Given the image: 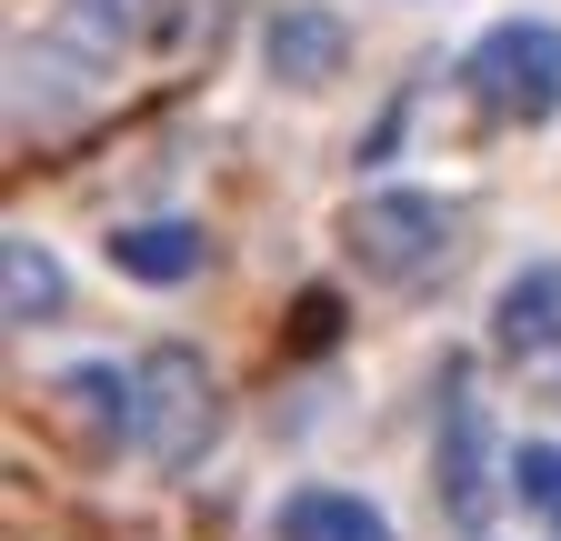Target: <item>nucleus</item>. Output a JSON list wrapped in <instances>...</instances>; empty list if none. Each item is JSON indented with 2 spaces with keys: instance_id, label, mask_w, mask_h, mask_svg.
Returning <instances> with one entry per match:
<instances>
[{
  "instance_id": "nucleus-12",
  "label": "nucleus",
  "mask_w": 561,
  "mask_h": 541,
  "mask_svg": "<svg viewBox=\"0 0 561 541\" xmlns=\"http://www.w3.org/2000/svg\"><path fill=\"white\" fill-rule=\"evenodd\" d=\"M331 331H341V301H331V291H301V321H291V342H301V352H321Z\"/></svg>"
},
{
  "instance_id": "nucleus-5",
  "label": "nucleus",
  "mask_w": 561,
  "mask_h": 541,
  "mask_svg": "<svg viewBox=\"0 0 561 541\" xmlns=\"http://www.w3.org/2000/svg\"><path fill=\"white\" fill-rule=\"evenodd\" d=\"M50 422H60L70 451H121V431H130V381L101 371V361L60 371V381H50Z\"/></svg>"
},
{
  "instance_id": "nucleus-6",
  "label": "nucleus",
  "mask_w": 561,
  "mask_h": 541,
  "mask_svg": "<svg viewBox=\"0 0 561 541\" xmlns=\"http://www.w3.org/2000/svg\"><path fill=\"white\" fill-rule=\"evenodd\" d=\"M261 60L280 81H301V91H321L341 60H351V31L331 21V11H301V0H280V11L261 21Z\"/></svg>"
},
{
  "instance_id": "nucleus-8",
  "label": "nucleus",
  "mask_w": 561,
  "mask_h": 541,
  "mask_svg": "<svg viewBox=\"0 0 561 541\" xmlns=\"http://www.w3.org/2000/svg\"><path fill=\"white\" fill-rule=\"evenodd\" d=\"M271 541H391V521L362 492H291L271 511Z\"/></svg>"
},
{
  "instance_id": "nucleus-7",
  "label": "nucleus",
  "mask_w": 561,
  "mask_h": 541,
  "mask_svg": "<svg viewBox=\"0 0 561 541\" xmlns=\"http://www.w3.org/2000/svg\"><path fill=\"white\" fill-rule=\"evenodd\" d=\"M491 342H502V352H522V361L561 342V270H551V261H541V270H512V281H502Z\"/></svg>"
},
{
  "instance_id": "nucleus-10",
  "label": "nucleus",
  "mask_w": 561,
  "mask_h": 541,
  "mask_svg": "<svg viewBox=\"0 0 561 541\" xmlns=\"http://www.w3.org/2000/svg\"><path fill=\"white\" fill-rule=\"evenodd\" d=\"M0 270H11V321H50V311H60V270H50L41 241H11V251H0Z\"/></svg>"
},
{
  "instance_id": "nucleus-13",
  "label": "nucleus",
  "mask_w": 561,
  "mask_h": 541,
  "mask_svg": "<svg viewBox=\"0 0 561 541\" xmlns=\"http://www.w3.org/2000/svg\"><path fill=\"white\" fill-rule=\"evenodd\" d=\"M551 541H561V511H551Z\"/></svg>"
},
{
  "instance_id": "nucleus-3",
  "label": "nucleus",
  "mask_w": 561,
  "mask_h": 541,
  "mask_svg": "<svg viewBox=\"0 0 561 541\" xmlns=\"http://www.w3.org/2000/svg\"><path fill=\"white\" fill-rule=\"evenodd\" d=\"M471 91L502 120H551L561 111V31L551 21H502L471 50Z\"/></svg>"
},
{
  "instance_id": "nucleus-11",
  "label": "nucleus",
  "mask_w": 561,
  "mask_h": 541,
  "mask_svg": "<svg viewBox=\"0 0 561 541\" xmlns=\"http://www.w3.org/2000/svg\"><path fill=\"white\" fill-rule=\"evenodd\" d=\"M502 471H512V502H531V511H561V441H522Z\"/></svg>"
},
{
  "instance_id": "nucleus-4",
  "label": "nucleus",
  "mask_w": 561,
  "mask_h": 541,
  "mask_svg": "<svg viewBox=\"0 0 561 541\" xmlns=\"http://www.w3.org/2000/svg\"><path fill=\"white\" fill-rule=\"evenodd\" d=\"M442 502L461 531H491V422L451 371V412H442Z\"/></svg>"
},
{
  "instance_id": "nucleus-9",
  "label": "nucleus",
  "mask_w": 561,
  "mask_h": 541,
  "mask_svg": "<svg viewBox=\"0 0 561 541\" xmlns=\"http://www.w3.org/2000/svg\"><path fill=\"white\" fill-rule=\"evenodd\" d=\"M111 270H130V281H191L201 231L191 221H130V231H111Z\"/></svg>"
},
{
  "instance_id": "nucleus-1",
  "label": "nucleus",
  "mask_w": 561,
  "mask_h": 541,
  "mask_svg": "<svg viewBox=\"0 0 561 541\" xmlns=\"http://www.w3.org/2000/svg\"><path fill=\"white\" fill-rule=\"evenodd\" d=\"M130 441L151 451L161 471H191L210 441H221V381H210L201 352L161 342L151 361L130 371Z\"/></svg>"
},
{
  "instance_id": "nucleus-2",
  "label": "nucleus",
  "mask_w": 561,
  "mask_h": 541,
  "mask_svg": "<svg viewBox=\"0 0 561 541\" xmlns=\"http://www.w3.org/2000/svg\"><path fill=\"white\" fill-rule=\"evenodd\" d=\"M442 241H451V211L432 191H371L362 211L341 221V251L371 270V281H421V270L442 261Z\"/></svg>"
}]
</instances>
